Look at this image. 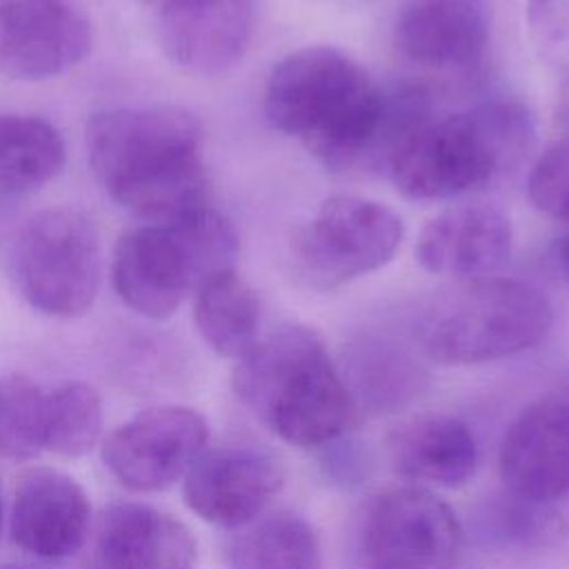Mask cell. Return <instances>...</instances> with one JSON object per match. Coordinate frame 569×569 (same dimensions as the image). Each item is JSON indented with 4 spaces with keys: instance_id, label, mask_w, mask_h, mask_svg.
I'll list each match as a JSON object with an SVG mask.
<instances>
[{
    "instance_id": "9a60e30c",
    "label": "cell",
    "mask_w": 569,
    "mask_h": 569,
    "mask_svg": "<svg viewBox=\"0 0 569 569\" xmlns=\"http://www.w3.org/2000/svg\"><path fill=\"white\" fill-rule=\"evenodd\" d=\"M91 527L87 491L53 467L24 469L13 487V542L38 558L58 560L76 553Z\"/></svg>"
},
{
    "instance_id": "83f0119b",
    "label": "cell",
    "mask_w": 569,
    "mask_h": 569,
    "mask_svg": "<svg viewBox=\"0 0 569 569\" xmlns=\"http://www.w3.org/2000/svg\"><path fill=\"white\" fill-rule=\"evenodd\" d=\"M558 262L562 264L565 271H569V231L558 242Z\"/></svg>"
},
{
    "instance_id": "3957f363",
    "label": "cell",
    "mask_w": 569,
    "mask_h": 569,
    "mask_svg": "<svg viewBox=\"0 0 569 569\" xmlns=\"http://www.w3.org/2000/svg\"><path fill=\"white\" fill-rule=\"evenodd\" d=\"M231 387L240 405L280 440L311 449L360 422V411L322 338L284 325L238 358Z\"/></svg>"
},
{
    "instance_id": "30bf717a",
    "label": "cell",
    "mask_w": 569,
    "mask_h": 569,
    "mask_svg": "<svg viewBox=\"0 0 569 569\" xmlns=\"http://www.w3.org/2000/svg\"><path fill=\"white\" fill-rule=\"evenodd\" d=\"M207 420L191 407L160 405L131 416L100 445L104 469L131 491H160L184 478L207 449Z\"/></svg>"
},
{
    "instance_id": "cb8c5ba5",
    "label": "cell",
    "mask_w": 569,
    "mask_h": 569,
    "mask_svg": "<svg viewBox=\"0 0 569 569\" xmlns=\"http://www.w3.org/2000/svg\"><path fill=\"white\" fill-rule=\"evenodd\" d=\"M102 433V398L96 387L69 380L44 396V449L58 456L89 453Z\"/></svg>"
},
{
    "instance_id": "ac0fdd59",
    "label": "cell",
    "mask_w": 569,
    "mask_h": 569,
    "mask_svg": "<svg viewBox=\"0 0 569 569\" xmlns=\"http://www.w3.org/2000/svg\"><path fill=\"white\" fill-rule=\"evenodd\" d=\"M198 545L176 516L142 502H113L96 522V569H196Z\"/></svg>"
},
{
    "instance_id": "4316f807",
    "label": "cell",
    "mask_w": 569,
    "mask_h": 569,
    "mask_svg": "<svg viewBox=\"0 0 569 569\" xmlns=\"http://www.w3.org/2000/svg\"><path fill=\"white\" fill-rule=\"evenodd\" d=\"M529 36L553 67L569 71V0H525Z\"/></svg>"
},
{
    "instance_id": "ba28073f",
    "label": "cell",
    "mask_w": 569,
    "mask_h": 569,
    "mask_svg": "<svg viewBox=\"0 0 569 569\" xmlns=\"http://www.w3.org/2000/svg\"><path fill=\"white\" fill-rule=\"evenodd\" d=\"M402 220L387 204L360 196L327 198L296 238L302 276L336 289L385 267L402 242Z\"/></svg>"
},
{
    "instance_id": "d6986e66",
    "label": "cell",
    "mask_w": 569,
    "mask_h": 569,
    "mask_svg": "<svg viewBox=\"0 0 569 569\" xmlns=\"http://www.w3.org/2000/svg\"><path fill=\"white\" fill-rule=\"evenodd\" d=\"M338 371L360 411L391 416L411 407L429 385L425 362L391 336L362 333L353 338Z\"/></svg>"
},
{
    "instance_id": "484cf974",
    "label": "cell",
    "mask_w": 569,
    "mask_h": 569,
    "mask_svg": "<svg viewBox=\"0 0 569 569\" xmlns=\"http://www.w3.org/2000/svg\"><path fill=\"white\" fill-rule=\"evenodd\" d=\"M531 204L545 216L569 220V133L551 142L533 162L527 180Z\"/></svg>"
},
{
    "instance_id": "4fadbf2b",
    "label": "cell",
    "mask_w": 569,
    "mask_h": 569,
    "mask_svg": "<svg viewBox=\"0 0 569 569\" xmlns=\"http://www.w3.org/2000/svg\"><path fill=\"white\" fill-rule=\"evenodd\" d=\"M91 40L89 20L62 0L0 4V69L13 78L58 76L91 51Z\"/></svg>"
},
{
    "instance_id": "7a4b0ae2",
    "label": "cell",
    "mask_w": 569,
    "mask_h": 569,
    "mask_svg": "<svg viewBox=\"0 0 569 569\" xmlns=\"http://www.w3.org/2000/svg\"><path fill=\"white\" fill-rule=\"evenodd\" d=\"M84 138L93 176L133 216L171 222L209 204L202 124L187 109H109L87 122Z\"/></svg>"
},
{
    "instance_id": "5bb4252c",
    "label": "cell",
    "mask_w": 569,
    "mask_h": 569,
    "mask_svg": "<svg viewBox=\"0 0 569 569\" xmlns=\"http://www.w3.org/2000/svg\"><path fill=\"white\" fill-rule=\"evenodd\" d=\"M489 38L487 0H407L393 22V42L402 58L440 73L478 67Z\"/></svg>"
},
{
    "instance_id": "6da1fadb",
    "label": "cell",
    "mask_w": 569,
    "mask_h": 569,
    "mask_svg": "<svg viewBox=\"0 0 569 569\" xmlns=\"http://www.w3.org/2000/svg\"><path fill=\"white\" fill-rule=\"evenodd\" d=\"M264 118L327 169L373 173L389 171L402 144L431 118V96L422 84L378 87L347 53L320 44L271 69Z\"/></svg>"
},
{
    "instance_id": "f546056e",
    "label": "cell",
    "mask_w": 569,
    "mask_h": 569,
    "mask_svg": "<svg viewBox=\"0 0 569 569\" xmlns=\"http://www.w3.org/2000/svg\"><path fill=\"white\" fill-rule=\"evenodd\" d=\"M0 531H2V496H0Z\"/></svg>"
},
{
    "instance_id": "8fae6325",
    "label": "cell",
    "mask_w": 569,
    "mask_h": 569,
    "mask_svg": "<svg viewBox=\"0 0 569 569\" xmlns=\"http://www.w3.org/2000/svg\"><path fill=\"white\" fill-rule=\"evenodd\" d=\"M278 460L256 447L204 449L182 478L184 505L204 522L240 529L260 518L282 489Z\"/></svg>"
},
{
    "instance_id": "5b68a950",
    "label": "cell",
    "mask_w": 569,
    "mask_h": 569,
    "mask_svg": "<svg viewBox=\"0 0 569 569\" xmlns=\"http://www.w3.org/2000/svg\"><path fill=\"white\" fill-rule=\"evenodd\" d=\"M238 233L204 204L171 222L127 231L113 251L111 278L120 300L136 313L164 320L207 278L236 269Z\"/></svg>"
},
{
    "instance_id": "8992f818",
    "label": "cell",
    "mask_w": 569,
    "mask_h": 569,
    "mask_svg": "<svg viewBox=\"0 0 569 569\" xmlns=\"http://www.w3.org/2000/svg\"><path fill=\"white\" fill-rule=\"evenodd\" d=\"M553 322L540 289L513 278L460 280L438 291L416 322L420 351L440 365H480L527 351Z\"/></svg>"
},
{
    "instance_id": "7c38bea8",
    "label": "cell",
    "mask_w": 569,
    "mask_h": 569,
    "mask_svg": "<svg viewBox=\"0 0 569 569\" xmlns=\"http://www.w3.org/2000/svg\"><path fill=\"white\" fill-rule=\"evenodd\" d=\"M498 469L518 500L549 505L569 496V396L538 398L507 427Z\"/></svg>"
},
{
    "instance_id": "7402d4cb",
    "label": "cell",
    "mask_w": 569,
    "mask_h": 569,
    "mask_svg": "<svg viewBox=\"0 0 569 569\" xmlns=\"http://www.w3.org/2000/svg\"><path fill=\"white\" fill-rule=\"evenodd\" d=\"M227 547L229 569H325L316 527L293 511L260 516Z\"/></svg>"
},
{
    "instance_id": "44dd1931",
    "label": "cell",
    "mask_w": 569,
    "mask_h": 569,
    "mask_svg": "<svg viewBox=\"0 0 569 569\" xmlns=\"http://www.w3.org/2000/svg\"><path fill=\"white\" fill-rule=\"evenodd\" d=\"M193 322L209 349L238 360L260 340V300L236 269H227L196 287Z\"/></svg>"
},
{
    "instance_id": "f1b7e54d",
    "label": "cell",
    "mask_w": 569,
    "mask_h": 569,
    "mask_svg": "<svg viewBox=\"0 0 569 569\" xmlns=\"http://www.w3.org/2000/svg\"><path fill=\"white\" fill-rule=\"evenodd\" d=\"M142 2L149 4V7H153V9L160 13V11L169 9V7H176V4H182V2H189V0H142Z\"/></svg>"
},
{
    "instance_id": "2e32d148",
    "label": "cell",
    "mask_w": 569,
    "mask_h": 569,
    "mask_svg": "<svg viewBox=\"0 0 569 569\" xmlns=\"http://www.w3.org/2000/svg\"><path fill=\"white\" fill-rule=\"evenodd\" d=\"M509 218L489 202H465L431 218L416 242V260L433 276L476 280L496 276L511 256Z\"/></svg>"
},
{
    "instance_id": "ffe728a7",
    "label": "cell",
    "mask_w": 569,
    "mask_h": 569,
    "mask_svg": "<svg viewBox=\"0 0 569 569\" xmlns=\"http://www.w3.org/2000/svg\"><path fill=\"white\" fill-rule=\"evenodd\" d=\"M393 469L420 485L456 489L478 465V445L469 425L449 413H420L387 436Z\"/></svg>"
},
{
    "instance_id": "9c48e42d",
    "label": "cell",
    "mask_w": 569,
    "mask_h": 569,
    "mask_svg": "<svg viewBox=\"0 0 569 569\" xmlns=\"http://www.w3.org/2000/svg\"><path fill=\"white\" fill-rule=\"evenodd\" d=\"M462 540L453 509L418 485L382 491L362 529L365 556L373 569H453Z\"/></svg>"
},
{
    "instance_id": "e0dca14e",
    "label": "cell",
    "mask_w": 569,
    "mask_h": 569,
    "mask_svg": "<svg viewBox=\"0 0 569 569\" xmlns=\"http://www.w3.org/2000/svg\"><path fill=\"white\" fill-rule=\"evenodd\" d=\"M251 31V0H189L158 13L164 56L202 76L231 69L244 56Z\"/></svg>"
},
{
    "instance_id": "603a6c76",
    "label": "cell",
    "mask_w": 569,
    "mask_h": 569,
    "mask_svg": "<svg viewBox=\"0 0 569 569\" xmlns=\"http://www.w3.org/2000/svg\"><path fill=\"white\" fill-rule=\"evenodd\" d=\"M62 164L64 140L51 122L36 116H0V191L40 189Z\"/></svg>"
},
{
    "instance_id": "52a82bcc",
    "label": "cell",
    "mask_w": 569,
    "mask_h": 569,
    "mask_svg": "<svg viewBox=\"0 0 569 569\" xmlns=\"http://www.w3.org/2000/svg\"><path fill=\"white\" fill-rule=\"evenodd\" d=\"M11 273L20 296L51 318L82 316L100 284V242L93 222L78 209L36 213L20 231Z\"/></svg>"
},
{
    "instance_id": "d4e9b609",
    "label": "cell",
    "mask_w": 569,
    "mask_h": 569,
    "mask_svg": "<svg viewBox=\"0 0 569 569\" xmlns=\"http://www.w3.org/2000/svg\"><path fill=\"white\" fill-rule=\"evenodd\" d=\"M47 391L24 373L0 378V453L31 460L44 449Z\"/></svg>"
},
{
    "instance_id": "277c9868",
    "label": "cell",
    "mask_w": 569,
    "mask_h": 569,
    "mask_svg": "<svg viewBox=\"0 0 569 569\" xmlns=\"http://www.w3.org/2000/svg\"><path fill=\"white\" fill-rule=\"evenodd\" d=\"M536 142L531 111L518 100H487L469 111L429 118L389 167L409 200H447L498 182Z\"/></svg>"
}]
</instances>
